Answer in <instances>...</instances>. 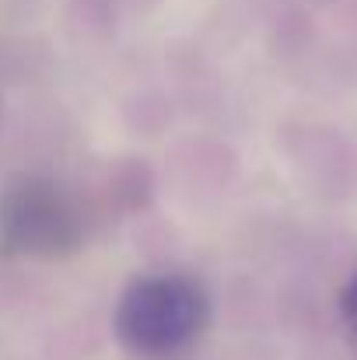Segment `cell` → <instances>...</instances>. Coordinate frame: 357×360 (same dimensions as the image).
<instances>
[{"label":"cell","mask_w":357,"mask_h":360,"mask_svg":"<svg viewBox=\"0 0 357 360\" xmlns=\"http://www.w3.org/2000/svg\"><path fill=\"white\" fill-rule=\"evenodd\" d=\"M211 315L207 290L182 273L140 276L116 308L119 340L144 357H168L189 347Z\"/></svg>","instance_id":"cell-1"},{"label":"cell","mask_w":357,"mask_h":360,"mask_svg":"<svg viewBox=\"0 0 357 360\" xmlns=\"http://www.w3.org/2000/svg\"><path fill=\"white\" fill-rule=\"evenodd\" d=\"M84 224L74 200L49 179H21L0 196V238L21 255H63L81 245Z\"/></svg>","instance_id":"cell-2"},{"label":"cell","mask_w":357,"mask_h":360,"mask_svg":"<svg viewBox=\"0 0 357 360\" xmlns=\"http://www.w3.org/2000/svg\"><path fill=\"white\" fill-rule=\"evenodd\" d=\"M344 315H347V322H351V329L357 333V280L347 287V294H344Z\"/></svg>","instance_id":"cell-3"}]
</instances>
